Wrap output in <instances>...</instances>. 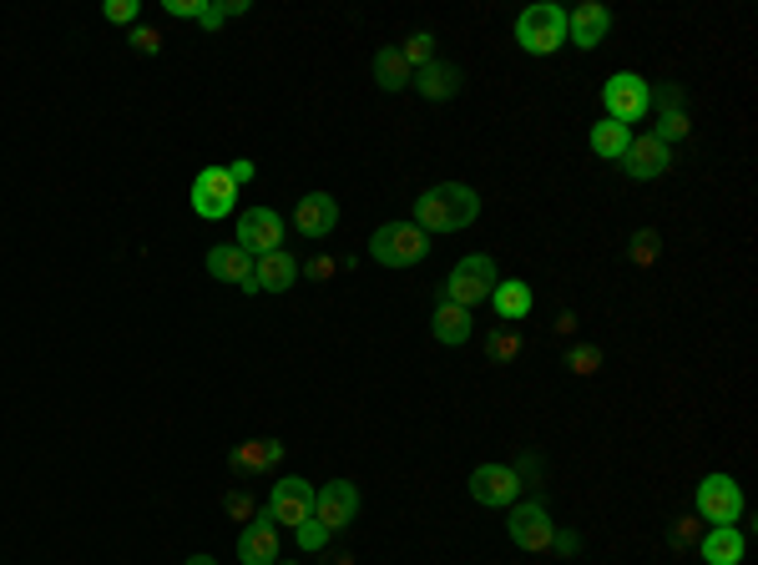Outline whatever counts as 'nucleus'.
Wrapping results in <instances>:
<instances>
[{
    "label": "nucleus",
    "mask_w": 758,
    "mask_h": 565,
    "mask_svg": "<svg viewBox=\"0 0 758 565\" xmlns=\"http://www.w3.org/2000/svg\"><path fill=\"white\" fill-rule=\"evenodd\" d=\"M481 218V192L465 182H440V187H425V192L415 197V212H410V222H415L420 232H465L471 222Z\"/></svg>",
    "instance_id": "1"
},
{
    "label": "nucleus",
    "mask_w": 758,
    "mask_h": 565,
    "mask_svg": "<svg viewBox=\"0 0 758 565\" xmlns=\"http://www.w3.org/2000/svg\"><path fill=\"white\" fill-rule=\"evenodd\" d=\"M516 46L526 56L561 51V46H567V11H561V6H551V0L526 6V11L516 16Z\"/></svg>",
    "instance_id": "2"
},
{
    "label": "nucleus",
    "mask_w": 758,
    "mask_h": 565,
    "mask_svg": "<svg viewBox=\"0 0 758 565\" xmlns=\"http://www.w3.org/2000/svg\"><path fill=\"white\" fill-rule=\"evenodd\" d=\"M425 252H430V232H420L415 222H385L370 238V258L380 268H415V262H425Z\"/></svg>",
    "instance_id": "3"
},
{
    "label": "nucleus",
    "mask_w": 758,
    "mask_h": 565,
    "mask_svg": "<svg viewBox=\"0 0 758 565\" xmlns=\"http://www.w3.org/2000/svg\"><path fill=\"white\" fill-rule=\"evenodd\" d=\"M495 282H501L495 262L485 258V252H471V258H461L451 268V278H445L440 298H445V304H461V308H475V304H485V298H491Z\"/></svg>",
    "instance_id": "4"
},
{
    "label": "nucleus",
    "mask_w": 758,
    "mask_h": 565,
    "mask_svg": "<svg viewBox=\"0 0 758 565\" xmlns=\"http://www.w3.org/2000/svg\"><path fill=\"white\" fill-rule=\"evenodd\" d=\"M692 505H698V521L708 525H738L744 521V485L734 475H703L692 489Z\"/></svg>",
    "instance_id": "5"
},
{
    "label": "nucleus",
    "mask_w": 758,
    "mask_h": 565,
    "mask_svg": "<svg viewBox=\"0 0 758 565\" xmlns=\"http://www.w3.org/2000/svg\"><path fill=\"white\" fill-rule=\"evenodd\" d=\"M602 107H607V117L622 121V127L642 121V117L652 111V87H648V77H638V71H617V77L602 87Z\"/></svg>",
    "instance_id": "6"
},
{
    "label": "nucleus",
    "mask_w": 758,
    "mask_h": 565,
    "mask_svg": "<svg viewBox=\"0 0 758 565\" xmlns=\"http://www.w3.org/2000/svg\"><path fill=\"white\" fill-rule=\"evenodd\" d=\"M505 535H511V545H521L526 555H551V535H557V525H551V511L541 500H526V505H511V521H505Z\"/></svg>",
    "instance_id": "7"
},
{
    "label": "nucleus",
    "mask_w": 758,
    "mask_h": 565,
    "mask_svg": "<svg viewBox=\"0 0 758 565\" xmlns=\"http://www.w3.org/2000/svg\"><path fill=\"white\" fill-rule=\"evenodd\" d=\"M354 515H360V485L354 479H329V485H314V521L329 535L350 531Z\"/></svg>",
    "instance_id": "8"
},
{
    "label": "nucleus",
    "mask_w": 758,
    "mask_h": 565,
    "mask_svg": "<svg viewBox=\"0 0 758 565\" xmlns=\"http://www.w3.org/2000/svg\"><path fill=\"white\" fill-rule=\"evenodd\" d=\"M521 475L511 465H475L471 469V500L485 511H511L521 500Z\"/></svg>",
    "instance_id": "9"
},
{
    "label": "nucleus",
    "mask_w": 758,
    "mask_h": 565,
    "mask_svg": "<svg viewBox=\"0 0 758 565\" xmlns=\"http://www.w3.org/2000/svg\"><path fill=\"white\" fill-rule=\"evenodd\" d=\"M268 521L274 525H288V531H298V525L314 515V485H308L304 475H284L274 489H268Z\"/></svg>",
    "instance_id": "10"
},
{
    "label": "nucleus",
    "mask_w": 758,
    "mask_h": 565,
    "mask_svg": "<svg viewBox=\"0 0 758 565\" xmlns=\"http://www.w3.org/2000/svg\"><path fill=\"white\" fill-rule=\"evenodd\" d=\"M238 242L248 258H264V252H278L284 248V218H278L274 207H243L238 218Z\"/></svg>",
    "instance_id": "11"
},
{
    "label": "nucleus",
    "mask_w": 758,
    "mask_h": 565,
    "mask_svg": "<svg viewBox=\"0 0 758 565\" xmlns=\"http://www.w3.org/2000/svg\"><path fill=\"white\" fill-rule=\"evenodd\" d=\"M233 202H238V187H233V177L223 172V167H203L198 177H193V212L208 222L228 218Z\"/></svg>",
    "instance_id": "12"
},
{
    "label": "nucleus",
    "mask_w": 758,
    "mask_h": 565,
    "mask_svg": "<svg viewBox=\"0 0 758 565\" xmlns=\"http://www.w3.org/2000/svg\"><path fill=\"white\" fill-rule=\"evenodd\" d=\"M622 172L632 177V182H658V177L672 172V147H662L658 137H632V147L622 152Z\"/></svg>",
    "instance_id": "13"
},
{
    "label": "nucleus",
    "mask_w": 758,
    "mask_h": 565,
    "mask_svg": "<svg viewBox=\"0 0 758 565\" xmlns=\"http://www.w3.org/2000/svg\"><path fill=\"white\" fill-rule=\"evenodd\" d=\"M612 31V11H607L602 0H582L577 11H567V36H572L577 51H597Z\"/></svg>",
    "instance_id": "14"
},
{
    "label": "nucleus",
    "mask_w": 758,
    "mask_h": 565,
    "mask_svg": "<svg viewBox=\"0 0 758 565\" xmlns=\"http://www.w3.org/2000/svg\"><path fill=\"white\" fill-rule=\"evenodd\" d=\"M238 561L243 565H278V525L268 521V511H258L238 531Z\"/></svg>",
    "instance_id": "15"
},
{
    "label": "nucleus",
    "mask_w": 758,
    "mask_h": 565,
    "mask_svg": "<svg viewBox=\"0 0 758 565\" xmlns=\"http://www.w3.org/2000/svg\"><path fill=\"white\" fill-rule=\"evenodd\" d=\"M294 228L304 232V238H329L334 228H339V202H334L329 192H304L294 207Z\"/></svg>",
    "instance_id": "16"
},
{
    "label": "nucleus",
    "mask_w": 758,
    "mask_h": 565,
    "mask_svg": "<svg viewBox=\"0 0 758 565\" xmlns=\"http://www.w3.org/2000/svg\"><path fill=\"white\" fill-rule=\"evenodd\" d=\"M208 272L218 282H238L243 294H258V282H253V258L238 248V242H218V248H208Z\"/></svg>",
    "instance_id": "17"
},
{
    "label": "nucleus",
    "mask_w": 758,
    "mask_h": 565,
    "mask_svg": "<svg viewBox=\"0 0 758 565\" xmlns=\"http://www.w3.org/2000/svg\"><path fill=\"white\" fill-rule=\"evenodd\" d=\"M410 87L420 91V97H430V101H451V97H461V87H465V71L461 66H451V61H430V66H420L415 77H410Z\"/></svg>",
    "instance_id": "18"
},
{
    "label": "nucleus",
    "mask_w": 758,
    "mask_h": 565,
    "mask_svg": "<svg viewBox=\"0 0 758 565\" xmlns=\"http://www.w3.org/2000/svg\"><path fill=\"white\" fill-rule=\"evenodd\" d=\"M253 282H258V294H288V288L298 282V258L284 248L253 258Z\"/></svg>",
    "instance_id": "19"
},
{
    "label": "nucleus",
    "mask_w": 758,
    "mask_h": 565,
    "mask_svg": "<svg viewBox=\"0 0 758 565\" xmlns=\"http://www.w3.org/2000/svg\"><path fill=\"white\" fill-rule=\"evenodd\" d=\"M485 304L495 308V318L501 324H526V314H531V304H536V294L526 288V278H501L491 288V298Z\"/></svg>",
    "instance_id": "20"
},
{
    "label": "nucleus",
    "mask_w": 758,
    "mask_h": 565,
    "mask_svg": "<svg viewBox=\"0 0 758 565\" xmlns=\"http://www.w3.org/2000/svg\"><path fill=\"white\" fill-rule=\"evenodd\" d=\"M698 551H703L708 565H744L748 541H744V531H738V525H708V535L698 541Z\"/></svg>",
    "instance_id": "21"
},
{
    "label": "nucleus",
    "mask_w": 758,
    "mask_h": 565,
    "mask_svg": "<svg viewBox=\"0 0 758 565\" xmlns=\"http://www.w3.org/2000/svg\"><path fill=\"white\" fill-rule=\"evenodd\" d=\"M278 459H284L278 439H248V445H238L228 455V469L233 475H268V469H278Z\"/></svg>",
    "instance_id": "22"
},
{
    "label": "nucleus",
    "mask_w": 758,
    "mask_h": 565,
    "mask_svg": "<svg viewBox=\"0 0 758 565\" xmlns=\"http://www.w3.org/2000/svg\"><path fill=\"white\" fill-rule=\"evenodd\" d=\"M430 334H435V344H445V348L471 344V308L445 304V298H440L435 314H430Z\"/></svg>",
    "instance_id": "23"
},
{
    "label": "nucleus",
    "mask_w": 758,
    "mask_h": 565,
    "mask_svg": "<svg viewBox=\"0 0 758 565\" xmlns=\"http://www.w3.org/2000/svg\"><path fill=\"white\" fill-rule=\"evenodd\" d=\"M587 147H592L602 162H622V152L632 147V127H622V121L602 117V121L592 127V137H587Z\"/></svg>",
    "instance_id": "24"
},
{
    "label": "nucleus",
    "mask_w": 758,
    "mask_h": 565,
    "mask_svg": "<svg viewBox=\"0 0 758 565\" xmlns=\"http://www.w3.org/2000/svg\"><path fill=\"white\" fill-rule=\"evenodd\" d=\"M410 77H415V71H410V61L400 56V46H380V51H374V87L380 91H405Z\"/></svg>",
    "instance_id": "25"
},
{
    "label": "nucleus",
    "mask_w": 758,
    "mask_h": 565,
    "mask_svg": "<svg viewBox=\"0 0 758 565\" xmlns=\"http://www.w3.org/2000/svg\"><path fill=\"white\" fill-rule=\"evenodd\" d=\"M597 369H602V348H597V344L567 348V374H577V379H592Z\"/></svg>",
    "instance_id": "26"
},
{
    "label": "nucleus",
    "mask_w": 758,
    "mask_h": 565,
    "mask_svg": "<svg viewBox=\"0 0 758 565\" xmlns=\"http://www.w3.org/2000/svg\"><path fill=\"white\" fill-rule=\"evenodd\" d=\"M228 16H248V0H208V6H203V16H198V26H203V31H218Z\"/></svg>",
    "instance_id": "27"
},
{
    "label": "nucleus",
    "mask_w": 758,
    "mask_h": 565,
    "mask_svg": "<svg viewBox=\"0 0 758 565\" xmlns=\"http://www.w3.org/2000/svg\"><path fill=\"white\" fill-rule=\"evenodd\" d=\"M400 56H405V61H410V71H420V66H430V61H435V36H430V31H415L405 46H400Z\"/></svg>",
    "instance_id": "28"
},
{
    "label": "nucleus",
    "mask_w": 758,
    "mask_h": 565,
    "mask_svg": "<svg viewBox=\"0 0 758 565\" xmlns=\"http://www.w3.org/2000/svg\"><path fill=\"white\" fill-rule=\"evenodd\" d=\"M692 131V121H688V111H662L658 117V127H652V137L668 147V141H682Z\"/></svg>",
    "instance_id": "29"
},
{
    "label": "nucleus",
    "mask_w": 758,
    "mask_h": 565,
    "mask_svg": "<svg viewBox=\"0 0 758 565\" xmlns=\"http://www.w3.org/2000/svg\"><path fill=\"white\" fill-rule=\"evenodd\" d=\"M658 252H662V238L652 228L632 232V262H638V268H652V262H658Z\"/></svg>",
    "instance_id": "30"
},
{
    "label": "nucleus",
    "mask_w": 758,
    "mask_h": 565,
    "mask_svg": "<svg viewBox=\"0 0 758 565\" xmlns=\"http://www.w3.org/2000/svg\"><path fill=\"white\" fill-rule=\"evenodd\" d=\"M485 348H491V359H495V364H505V359H516V354H521V338L511 334V324H501V328L491 334V344H485Z\"/></svg>",
    "instance_id": "31"
},
{
    "label": "nucleus",
    "mask_w": 758,
    "mask_h": 565,
    "mask_svg": "<svg viewBox=\"0 0 758 565\" xmlns=\"http://www.w3.org/2000/svg\"><path fill=\"white\" fill-rule=\"evenodd\" d=\"M101 16H107L111 26H137V16H142V0H107V6H101Z\"/></svg>",
    "instance_id": "32"
},
{
    "label": "nucleus",
    "mask_w": 758,
    "mask_h": 565,
    "mask_svg": "<svg viewBox=\"0 0 758 565\" xmlns=\"http://www.w3.org/2000/svg\"><path fill=\"white\" fill-rule=\"evenodd\" d=\"M294 535H298V551H324V545H329V541H334V535H329V531H324V525H319V521H314V515H308V521H304V525H298V531H294Z\"/></svg>",
    "instance_id": "33"
},
{
    "label": "nucleus",
    "mask_w": 758,
    "mask_h": 565,
    "mask_svg": "<svg viewBox=\"0 0 758 565\" xmlns=\"http://www.w3.org/2000/svg\"><path fill=\"white\" fill-rule=\"evenodd\" d=\"M223 511H228L238 525H248L253 515H258V511H253V500H248V489H228V500H223Z\"/></svg>",
    "instance_id": "34"
},
{
    "label": "nucleus",
    "mask_w": 758,
    "mask_h": 565,
    "mask_svg": "<svg viewBox=\"0 0 758 565\" xmlns=\"http://www.w3.org/2000/svg\"><path fill=\"white\" fill-rule=\"evenodd\" d=\"M127 41H132V51H142V56L163 51V36H157L152 26H132V36H127Z\"/></svg>",
    "instance_id": "35"
},
{
    "label": "nucleus",
    "mask_w": 758,
    "mask_h": 565,
    "mask_svg": "<svg viewBox=\"0 0 758 565\" xmlns=\"http://www.w3.org/2000/svg\"><path fill=\"white\" fill-rule=\"evenodd\" d=\"M203 6H208V0H163V11L177 16V21H198Z\"/></svg>",
    "instance_id": "36"
},
{
    "label": "nucleus",
    "mask_w": 758,
    "mask_h": 565,
    "mask_svg": "<svg viewBox=\"0 0 758 565\" xmlns=\"http://www.w3.org/2000/svg\"><path fill=\"white\" fill-rule=\"evenodd\" d=\"M582 551V535L577 531H557L551 535V555H561V561H567V555H577Z\"/></svg>",
    "instance_id": "37"
},
{
    "label": "nucleus",
    "mask_w": 758,
    "mask_h": 565,
    "mask_svg": "<svg viewBox=\"0 0 758 565\" xmlns=\"http://www.w3.org/2000/svg\"><path fill=\"white\" fill-rule=\"evenodd\" d=\"M652 107H662V111H682V87H652Z\"/></svg>",
    "instance_id": "38"
},
{
    "label": "nucleus",
    "mask_w": 758,
    "mask_h": 565,
    "mask_svg": "<svg viewBox=\"0 0 758 565\" xmlns=\"http://www.w3.org/2000/svg\"><path fill=\"white\" fill-rule=\"evenodd\" d=\"M223 172L233 177V187H248V182H253V162H248V157H238V162H228V167H223Z\"/></svg>",
    "instance_id": "39"
},
{
    "label": "nucleus",
    "mask_w": 758,
    "mask_h": 565,
    "mask_svg": "<svg viewBox=\"0 0 758 565\" xmlns=\"http://www.w3.org/2000/svg\"><path fill=\"white\" fill-rule=\"evenodd\" d=\"M692 541H703L698 521H678V531H672V545H692Z\"/></svg>",
    "instance_id": "40"
},
{
    "label": "nucleus",
    "mask_w": 758,
    "mask_h": 565,
    "mask_svg": "<svg viewBox=\"0 0 758 565\" xmlns=\"http://www.w3.org/2000/svg\"><path fill=\"white\" fill-rule=\"evenodd\" d=\"M308 272H314V278L324 282V278H329V272H334V262H329V258H314V262H308Z\"/></svg>",
    "instance_id": "41"
},
{
    "label": "nucleus",
    "mask_w": 758,
    "mask_h": 565,
    "mask_svg": "<svg viewBox=\"0 0 758 565\" xmlns=\"http://www.w3.org/2000/svg\"><path fill=\"white\" fill-rule=\"evenodd\" d=\"M183 565H218V561H213V555H187Z\"/></svg>",
    "instance_id": "42"
},
{
    "label": "nucleus",
    "mask_w": 758,
    "mask_h": 565,
    "mask_svg": "<svg viewBox=\"0 0 758 565\" xmlns=\"http://www.w3.org/2000/svg\"><path fill=\"white\" fill-rule=\"evenodd\" d=\"M278 565H298V561H278Z\"/></svg>",
    "instance_id": "43"
}]
</instances>
